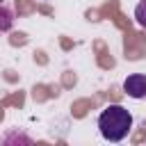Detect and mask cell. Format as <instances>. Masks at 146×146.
<instances>
[{
  "mask_svg": "<svg viewBox=\"0 0 146 146\" xmlns=\"http://www.w3.org/2000/svg\"><path fill=\"white\" fill-rule=\"evenodd\" d=\"M98 130L107 141H121L132 130V114L123 105H107L98 116Z\"/></svg>",
  "mask_w": 146,
  "mask_h": 146,
  "instance_id": "6da1fadb",
  "label": "cell"
},
{
  "mask_svg": "<svg viewBox=\"0 0 146 146\" xmlns=\"http://www.w3.org/2000/svg\"><path fill=\"white\" fill-rule=\"evenodd\" d=\"M123 91L130 98H144L146 96V75L144 73H132L123 80Z\"/></svg>",
  "mask_w": 146,
  "mask_h": 146,
  "instance_id": "7a4b0ae2",
  "label": "cell"
},
{
  "mask_svg": "<svg viewBox=\"0 0 146 146\" xmlns=\"http://www.w3.org/2000/svg\"><path fill=\"white\" fill-rule=\"evenodd\" d=\"M11 23H14L11 11H9L7 7H2V5H0V32H7V30L11 27Z\"/></svg>",
  "mask_w": 146,
  "mask_h": 146,
  "instance_id": "3957f363",
  "label": "cell"
},
{
  "mask_svg": "<svg viewBox=\"0 0 146 146\" xmlns=\"http://www.w3.org/2000/svg\"><path fill=\"white\" fill-rule=\"evenodd\" d=\"M135 21H137L141 27H146V0H141V2L135 7Z\"/></svg>",
  "mask_w": 146,
  "mask_h": 146,
  "instance_id": "277c9868",
  "label": "cell"
}]
</instances>
